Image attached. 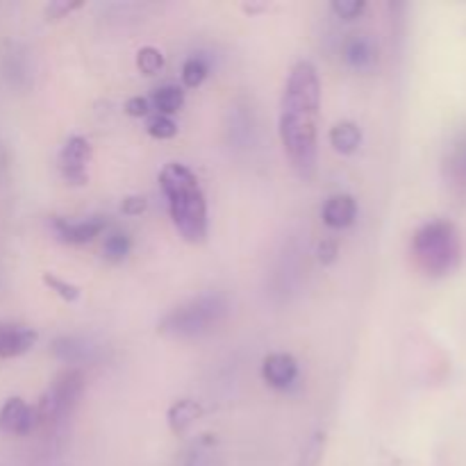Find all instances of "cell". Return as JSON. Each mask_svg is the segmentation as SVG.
Wrapping results in <instances>:
<instances>
[{
	"instance_id": "1",
	"label": "cell",
	"mask_w": 466,
	"mask_h": 466,
	"mask_svg": "<svg viewBox=\"0 0 466 466\" xmlns=\"http://www.w3.org/2000/svg\"><path fill=\"white\" fill-rule=\"evenodd\" d=\"M321 82L312 62H299L289 73L280 105V141L296 171L309 177L317 167V116Z\"/></svg>"
},
{
	"instance_id": "2",
	"label": "cell",
	"mask_w": 466,
	"mask_h": 466,
	"mask_svg": "<svg viewBox=\"0 0 466 466\" xmlns=\"http://www.w3.org/2000/svg\"><path fill=\"white\" fill-rule=\"evenodd\" d=\"M159 187L180 235L191 244H200L208 237V200L194 173L185 164L171 162L159 173Z\"/></svg>"
},
{
	"instance_id": "3",
	"label": "cell",
	"mask_w": 466,
	"mask_h": 466,
	"mask_svg": "<svg viewBox=\"0 0 466 466\" xmlns=\"http://www.w3.org/2000/svg\"><path fill=\"white\" fill-rule=\"evenodd\" d=\"M228 312V300L221 294H203L180 308L171 309L159 321L157 332L167 337H196L217 326Z\"/></svg>"
},
{
	"instance_id": "4",
	"label": "cell",
	"mask_w": 466,
	"mask_h": 466,
	"mask_svg": "<svg viewBox=\"0 0 466 466\" xmlns=\"http://www.w3.org/2000/svg\"><path fill=\"white\" fill-rule=\"evenodd\" d=\"M412 250L417 262L428 273H444L458 258V232L446 221H431L414 235Z\"/></svg>"
},
{
	"instance_id": "5",
	"label": "cell",
	"mask_w": 466,
	"mask_h": 466,
	"mask_svg": "<svg viewBox=\"0 0 466 466\" xmlns=\"http://www.w3.org/2000/svg\"><path fill=\"white\" fill-rule=\"evenodd\" d=\"M82 391H85V373H82L80 369L71 367L55 378L53 387L46 391V396L53 400L55 410H57V417L62 419L73 412V408H76L77 400H80Z\"/></svg>"
},
{
	"instance_id": "6",
	"label": "cell",
	"mask_w": 466,
	"mask_h": 466,
	"mask_svg": "<svg viewBox=\"0 0 466 466\" xmlns=\"http://www.w3.org/2000/svg\"><path fill=\"white\" fill-rule=\"evenodd\" d=\"M91 157V144L85 137H71V139L64 144L62 153H59V168H62L64 180L71 182V185H85L89 180L86 176V162Z\"/></svg>"
},
{
	"instance_id": "7",
	"label": "cell",
	"mask_w": 466,
	"mask_h": 466,
	"mask_svg": "<svg viewBox=\"0 0 466 466\" xmlns=\"http://www.w3.org/2000/svg\"><path fill=\"white\" fill-rule=\"evenodd\" d=\"M53 226L57 230L59 239L66 241V244H86V241L96 239L100 232L107 228V218L96 214V217L82 218V221H66V218H53Z\"/></svg>"
},
{
	"instance_id": "8",
	"label": "cell",
	"mask_w": 466,
	"mask_h": 466,
	"mask_svg": "<svg viewBox=\"0 0 466 466\" xmlns=\"http://www.w3.org/2000/svg\"><path fill=\"white\" fill-rule=\"evenodd\" d=\"M341 53H344L346 64L355 71H371L380 57L378 44L369 35H350L341 46Z\"/></svg>"
},
{
	"instance_id": "9",
	"label": "cell",
	"mask_w": 466,
	"mask_h": 466,
	"mask_svg": "<svg viewBox=\"0 0 466 466\" xmlns=\"http://www.w3.org/2000/svg\"><path fill=\"white\" fill-rule=\"evenodd\" d=\"M35 426V408H30L23 399H9L0 408V431L9 435H27Z\"/></svg>"
},
{
	"instance_id": "10",
	"label": "cell",
	"mask_w": 466,
	"mask_h": 466,
	"mask_svg": "<svg viewBox=\"0 0 466 466\" xmlns=\"http://www.w3.org/2000/svg\"><path fill=\"white\" fill-rule=\"evenodd\" d=\"M299 376V362L289 353H271L262 362V378L276 390H287Z\"/></svg>"
},
{
	"instance_id": "11",
	"label": "cell",
	"mask_w": 466,
	"mask_h": 466,
	"mask_svg": "<svg viewBox=\"0 0 466 466\" xmlns=\"http://www.w3.org/2000/svg\"><path fill=\"white\" fill-rule=\"evenodd\" d=\"M36 332L27 326L0 323V360L18 358L35 346Z\"/></svg>"
},
{
	"instance_id": "12",
	"label": "cell",
	"mask_w": 466,
	"mask_h": 466,
	"mask_svg": "<svg viewBox=\"0 0 466 466\" xmlns=\"http://www.w3.org/2000/svg\"><path fill=\"white\" fill-rule=\"evenodd\" d=\"M355 217H358V203H355V198L350 194L330 196L321 209L323 223L328 228H332V230L353 226Z\"/></svg>"
},
{
	"instance_id": "13",
	"label": "cell",
	"mask_w": 466,
	"mask_h": 466,
	"mask_svg": "<svg viewBox=\"0 0 466 466\" xmlns=\"http://www.w3.org/2000/svg\"><path fill=\"white\" fill-rule=\"evenodd\" d=\"M53 355L57 360L66 364H82L94 360L96 346H91L86 339H80V337H57L50 346Z\"/></svg>"
},
{
	"instance_id": "14",
	"label": "cell",
	"mask_w": 466,
	"mask_h": 466,
	"mask_svg": "<svg viewBox=\"0 0 466 466\" xmlns=\"http://www.w3.org/2000/svg\"><path fill=\"white\" fill-rule=\"evenodd\" d=\"M203 417V408L194 399H180L168 408V428L173 435H185L198 419Z\"/></svg>"
},
{
	"instance_id": "15",
	"label": "cell",
	"mask_w": 466,
	"mask_h": 466,
	"mask_svg": "<svg viewBox=\"0 0 466 466\" xmlns=\"http://www.w3.org/2000/svg\"><path fill=\"white\" fill-rule=\"evenodd\" d=\"M328 139H330V146L337 153L350 155L360 148V144H362V130H360L358 123L341 121L337 123V126H332Z\"/></svg>"
},
{
	"instance_id": "16",
	"label": "cell",
	"mask_w": 466,
	"mask_h": 466,
	"mask_svg": "<svg viewBox=\"0 0 466 466\" xmlns=\"http://www.w3.org/2000/svg\"><path fill=\"white\" fill-rule=\"evenodd\" d=\"M150 103H153V107L157 109V114H162V116H171V114L180 112L182 105H185V91H182L177 85H164L155 91Z\"/></svg>"
},
{
	"instance_id": "17",
	"label": "cell",
	"mask_w": 466,
	"mask_h": 466,
	"mask_svg": "<svg viewBox=\"0 0 466 466\" xmlns=\"http://www.w3.org/2000/svg\"><path fill=\"white\" fill-rule=\"evenodd\" d=\"M130 248H132V241L126 232H112L103 244L105 259H109V262L114 264L123 262V259L127 258V253H130Z\"/></svg>"
},
{
	"instance_id": "18",
	"label": "cell",
	"mask_w": 466,
	"mask_h": 466,
	"mask_svg": "<svg viewBox=\"0 0 466 466\" xmlns=\"http://www.w3.org/2000/svg\"><path fill=\"white\" fill-rule=\"evenodd\" d=\"M208 62H205L203 57H198V55H194V57L187 59L185 66H182V82H185V86H189V89H198L205 82V77H208Z\"/></svg>"
},
{
	"instance_id": "19",
	"label": "cell",
	"mask_w": 466,
	"mask_h": 466,
	"mask_svg": "<svg viewBox=\"0 0 466 466\" xmlns=\"http://www.w3.org/2000/svg\"><path fill=\"white\" fill-rule=\"evenodd\" d=\"M164 66V55L162 50H157L155 46H144V48L137 53V68H139L144 76H155V73L162 71Z\"/></svg>"
},
{
	"instance_id": "20",
	"label": "cell",
	"mask_w": 466,
	"mask_h": 466,
	"mask_svg": "<svg viewBox=\"0 0 466 466\" xmlns=\"http://www.w3.org/2000/svg\"><path fill=\"white\" fill-rule=\"evenodd\" d=\"M146 130H148V135L153 137V139H159V141L173 139V137L177 135L176 121H173L171 116H162V114H155V116L148 121V127H146Z\"/></svg>"
},
{
	"instance_id": "21",
	"label": "cell",
	"mask_w": 466,
	"mask_h": 466,
	"mask_svg": "<svg viewBox=\"0 0 466 466\" xmlns=\"http://www.w3.org/2000/svg\"><path fill=\"white\" fill-rule=\"evenodd\" d=\"M323 449H326V432H317V435H314L312 440L305 444L299 466H319L321 464Z\"/></svg>"
},
{
	"instance_id": "22",
	"label": "cell",
	"mask_w": 466,
	"mask_h": 466,
	"mask_svg": "<svg viewBox=\"0 0 466 466\" xmlns=\"http://www.w3.org/2000/svg\"><path fill=\"white\" fill-rule=\"evenodd\" d=\"M44 285L48 287L50 291H55L59 299L68 300V303H76V300L80 299V289H77L76 285H71V282L62 280V278H57V276H53V273H44Z\"/></svg>"
},
{
	"instance_id": "23",
	"label": "cell",
	"mask_w": 466,
	"mask_h": 466,
	"mask_svg": "<svg viewBox=\"0 0 466 466\" xmlns=\"http://www.w3.org/2000/svg\"><path fill=\"white\" fill-rule=\"evenodd\" d=\"M364 9H367L364 0H335L332 3V12L344 21H355V18L362 16Z\"/></svg>"
},
{
	"instance_id": "24",
	"label": "cell",
	"mask_w": 466,
	"mask_h": 466,
	"mask_svg": "<svg viewBox=\"0 0 466 466\" xmlns=\"http://www.w3.org/2000/svg\"><path fill=\"white\" fill-rule=\"evenodd\" d=\"M82 0H53V3L46 5V18L48 21H59V18H66L68 14L76 12L82 7Z\"/></svg>"
},
{
	"instance_id": "25",
	"label": "cell",
	"mask_w": 466,
	"mask_h": 466,
	"mask_svg": "<svg viewBox=\"0 0 466 466\" xmlns=\"http://www.w3.org/2000/svg\"><path fill=\"white\" fill-rule=\"evenodd\" d=\"M317 255H319V262H321L323 267L335 264L337 255H339V244H337V239H323L321 244L317 246Z\"/></svg>"
},
{
	"instance_id": "26",
	"label": "cell",
	"mask_w": 466,
	"mask_h": 466,
	"mask_svg": "<svg viewBox=\"0 0 466 466\" xmlns=\"http://www.w3.org/2000/svg\"><path fill=\"white\" fill-rule=\"evenodd\" d=\"M146 208H148V200L144 196H127L121 203V212L126 217H139V214L146 212Z\"/></svg>"
},
{
	"instance_id": "27",
	"label": "cell",
	"mask_w": 466,
	"mask_h": 466,
	"mask_svg": "<svg viewBox=\"0 0 466 466\" xmlns=\"http://www.w3.org/2000/svg\"><path fill=\"white\" fill-rule=\"evenodd\" d=\"M150 112V100L148 98H141V96H135L126 103V114L132 118H141Z\"/></svg>"
}]
</instances>
